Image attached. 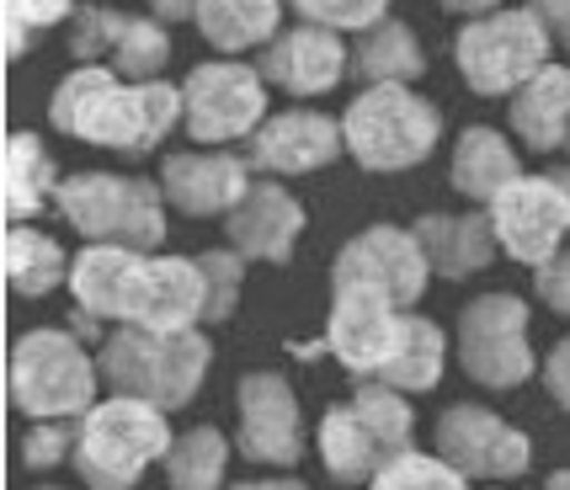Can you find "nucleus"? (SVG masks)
<instances>
[{
  "label": "nucleus",
  "instance_id": "21",
  "mask_svg": "<svg viewBox=\"0 0 570 490\" xmlns=\"http://www.w3.org/2000/svg\"><path fill=\"white\" fill-rule=\"evenodd\" d=\"M315 453H321L325 474H331L336 486H368L373 474L395 459V453L384 448V438L368 427V416L357 411V400L325 405L321 427H315Z\"/></svg>",
  "mask_w": 570,
  "mask_h": 490
},
{
  "label": "nucleus",
  "instance_id": "10",
  "mask_svg": "<svg viewBox=\"0 0 570 490\" xmlns=\"http://www.w3.org/2000/svg\"><path fill=\"white\" fill-rule=\"evenodd\" d=\"M485 214H491L501 256H512L518 267H544L570 245V197L554 182V171L544 176L522 171L518 182H507L485 203Z\"/></svg>",
  "mask_w": 570,
  "mask_h": 490
},
{
  "label": "nucleus",
  "instance_id": "12",
  "mask_svg": "<svg viewBox=\"0 0 570 490\" xmlns=\"http://www.w3.org/2000/svg\"><path fill=\"white\" fill-rule=\"evenodd\" d=\"M235 448L246 453V464L262 469H294L304 459L298 394L273 367H256L235 384Z\"/></svg>",
  "mask_w": 570,
  "mask_h": 490
},
{
  "label": "nucleus",
  "instance_id": "6",
  "mask_svg": "<svg viewBox=\"0 0 570 490\" xmlns=\"http://www.w3.org/2000/svg\"><path fill=\"white\" fill-rule=\"evenodd\" d=\"M53 208L65 214L80 241L97 245H134V251H160L166 241V187L149 176L118 171H75L59 182Z\"/></svg>",
  "mask_w": 570,
  "mask_h": 490
},
{
  "label": "nucleus",
  "instance_id": "36",
  "mask_svg": "<svg viewBox=\"0 0 570 490\" xmlns=\"http://www.w3.org/2000/svg\"><path fill=\"white\" fill-rule=\"evenodd\" d=\"M298 22H321L336 32H363L379 17H390V0H288Z\"/></svg>",
  "mask_w": 570,
  "mask_h": 490
},
{
  "label": "nucleus",
  "instance_id": "44",
  "mask_svg": "<svg viewBox=\"0 0 570 490\" xmlns=\"http://www.w3.org/2000/svg\"><path fill=\"white\" fill-rule=\"evenodd\" d=\"M443 11H453V17H485V11H497L501 0H438Z\"/></svg>",
  "mask_w": 570,
  "mask_h": 490
},
{
  "label": "nucleus",
  "instance_id": "45",
  "mask_svg": "<svg viewBox=\"0 0 570 490\" xmlns=\"http://www.w3.org/2000/svg\"><path fill=\"white\" fill-rule=\"evenodd\" d=\"M70 331H75V336H80V342H97L101 320L91 315V310H80V304H75V315H70Z\"/></svg>",
  "mask_w": 570,
  "mask_h": 490
},
{
  "label": "nucleus",
  "instance_id": "2",
  "mask_svg": "<svg viewBox=\"0 0 570 490\" xmlns=\"http://www.w3.org/2000/svg\"><path fill=\"white\" fill-rule=\"evenodd\" d=\"M171 411H160L155 400L112 390V400H97L80 416L75 438V474L91 490H134L145 480L149 464H166L171 453Z\"/></svg>",
  "mask_w": 570,
  "mask_h": 490
},
{
  "label": "nucleus",
  "instance_id": "11",
  "mask_svg": "<svg viewBox=\"0 0 570 490\" xmlns=\"http://www.w3.org/2000/svg\"><path fill=\"white\" fill-rule=\"evenodd\" d=\"M432 448L443 453L448 464L470 480H522L533 469V438L512 427L507 416L485 411V405H448L438 427H432Z\"/></svg>",
  "mask_w": 570,
  "mask_h": 490
},
{
  "label": "nucleus",
  "instance_id": "40",
  "mask_svg": "<svg viewBox=\"0 0 570 490\" xmlns=\"http://www.w3.org/2000/svg\"><path fill=\"white\" fill-rule=\"evenodd\" d=\"M544 390H549V400H554L560 411H570V336L549 346V357H544Z\"/></svg>",
  "mask_w": 570,
  "mask_h": 490
},
{
  "label": "nucleus",
  "instance_id": "28",
  "mask_svg": "<svg viewBox=\"0 0 570 490\" xmlns=\"http://www.w3.org/2000/svg\"><path fill=\"white\" fill-rule=\"evenodd\" d=\"M6 283H11V294L22 298H43L53 288H65L70 283L65 245L53 235H43V229H27V219L11 224L6 229Z\"/></svg>",
  "mask_w": 570,
  "mask_h": 490
},
{
  "label": "nucleus",
  "instance_id": "5",
  "mask_svg": "<svg viewBox=\"0 0 570 490\" xmlns=\"http://www.w3.org/2000/svg\"><path fill=\"white\" fill-rule=\"evenodd\" d=\"M101 363L86 352V342L75 331H27L22 342L11 346V363H6V390L11 405L32 421H80L97 405Z\"/></svg>",
  "mask_w": 570,
  "mask_h": 490
},
{
  "label": "nucleus",
  "instance_id": "16",
  "mask_svg": "<svg viewBox=\"0 0 570 490\" xmlns=\"http://www.w3.org/2000/svg\"><path fill=\"white\" fill-rule=\"evenodd\" d=\"M149 256L155 251H134V245H97L70 262V294L80 310H91L107 325H139L149 298Z\"/></svg>",
  "mask_w": 570,
  "mask_h": 490
},
{
  "label": "nucleus",
  "instance_id": "22",
  "mask_svg": "<svg viewBox=\"0 0 570 490\" xmlns=\"http://www.w3.org/2000/svg\"><path fill=\"white\" fill-rule=\"evenodd\" d=\"M139 325L149 331H193L208 325V283H203L198 256H149V298Z\"/></svg>",
  "mask_w": 570,
  "mask_h": 490
},
{
  "label": "nucleus",
  "instance_id": "24",
  "mask_svg": "<svg viewBox=\"0 0 570 490\" xmlns=\"http://www.w3.org/2000/svg\"><path fill=\"white\" fill-rule=\"evenodd\" d=\"M522 176V160L512 139L501 134V128H485V122H474L459 134V145H453V166H448V182H453V193H464L470 203H491V197L507 187V182H518Z\"/></svg>",
  "mask_w": 570,
  "mask_h": 490
},
{
  "label": "nucleus",
  "instance_id": "49",
  "mask_svg": "<svg viewBox=\"0 0 570 490\" xmlns=\"http://www.w3.org/2000/svg\"><path fill=\"white\" fill-rule=\"evenodd\" d=\"M38 490H65V486H38Z\"/></svg>",
  "mask_w": 570,
  "mask_h": 490
},
{
  "label": "nucleus",
  "instance_id": "13",
  "mask_svg": "<svg viewBox=\"0 0 570 490\" xmlns=\"http://www.w3.org/2000/svg\"><path fill=\"white\" fill-rule=\"evenodd\" d=\"M432 277L438 272L426 262L416 229H400V224H368V229H357L336 251V262H331V288L336 283H363V288L390 294L400 310H416Z\"/></svg>",
  "mask_w": 570,
  "mask_h": 490
},
{
  "label": "nucleus",
  "instance_id": "47",
  "mask_svg": "<svg viewBox=\"0 0 570 490\" xmlns=\"http://www.w3.org/2000/svg\"><path fill=\"white\" fill-rule=\"evenodd\" d=\"M544 490H570V464H566V469H554V474L544 480Z\"/></svg>",
  "mask_w": 570,
  "mask_h": 490
},
{
  "label": "nucleus",
  "instance_id": "29",
  "mask_svg": "<svg viewBox=\"0 0 570 490\" xmlns=\"http://www.w3.org/2000/svg\"><path fill=\"white\" fill-rule=\"evenodd\" d=\"M443 367H448V336L438 320L426 315H405V331H400L395 357L384 363V384H395L405 394H426L443 384Z\"/></svg>",
  "mask_w": 570,
  "mask_h": 490
},
{
  "label": "nucleus",
  "instance_id": "43",
  "mask_svg": "<svg viewBox=\"0 0 570 490\" xmlns=\"http://www.w3.org/2000/svg\"><path fill=\"white\" fill-rule=\"evenodd\" d=\"M224 490H309L294 474H267V480H240V486H224Z\"/></svg>",
  "mask_w": 570,
  "mask_h": 490
},
{
  "label": "nucleus",
  "instance_id": "30",
  "mask_svg": "<svg viewBox=\"0 0 570 490\" xmlns=\"http://www.w3.org/2000/svg\"><path fill=\"white\" fill-rule=\"evenodd\" d=\"M224 474H229V438L208 421L181 432L166 453V486L171 490H224Z\"/></svg>",
  "mask_w": 570,
  "mask_h": 490
},
{
  "label": "nucleus",
  "instance_id": "41",
  "mask_svg": "<svg viewBox=\"0 0 570 490\" xmlns=\"http://www.w3.org/2000/svg\"><path fill=\"white\" fill-rule=\"evenodd\" d=\"M528 11H539V22L549 27V38H554V49L570 53V0H522Z\"/></svg>",
  "mask_w": 570,
  "mask_h": 490
},
{
  "label": "nucleus",
  "instance_id": "26",
  "mask_svg": "<svg viewBox=\"0 0 570 490\" xmlns=\"http://www.w3.org/2000/svg\"><path fill=\"white\" fill-rule=\"evenodd\" d=\"M0 182H6V193H0L6 197V219L22 224V219H38V214L49 208L65 176L53 171L49 149H43L38 134H11L6 149H0Z\"/></svg>",
  "mask_w": 570,
  "mask_h": 490
},
{
  "label": "nucleus",
  "instance_id": "25",
  "mask_svg": "<svg viewBox=\"0 0 570 490\" xmlns=\"http://www.w3.org/2000/svg\"><path fill=\"white\" fill-rule=\"evenodd\" d=\"M352 75L363 86H416L426 75V49L422 38L395 17H379L373 27L357 32L352 43Z\"/></svg>",
  "mask_w": 570,
  "mask_h": 490
},
{
  "label": "nucleus",
  "instance_id": "18",
  "mask_svg": "<svg viewBox=\"0 0 570 490\" xmlns=\"http://www.w3.org/2000/svg\"><path fill=\"white\" fill-rule=\"evenodd\" d=\"M246 145V160L256 171L309 176L325 171L336 155H347V134H342V118H325L315 107H288V112H273Z\"/></svg>",
  "mask_w": 570,
  "mask_h": 490
},
{
  "label": "nucleus",
  "instance_id": "14",
  "mask_svg": "<svg viewBox=\"0 0 570 490\" xmlns=\"http://www.w3.org/2000/svg\"><path fill=\"white\" fill-rule=\"evenodd\" d=\"M405 315L390 294L363 288V283H336L331 288V325H325V352L347 367L352 379H379L395 357Z\"/></svg>",
  "mask_w": 570,
  "mask_h": 490
},
{
  "label": "nucleus",
  "instance_id": "15",
  "mask_svg": "<svg viewBox=\"0 0 570 490\" xmlns=\"http://www.w3.org/2000/svg\"><path fill=\"white\" fill-rule=\"evenodd\" d=\"M256 70L267 75L273 91H283V97H294V101L331 97V91L352 75V49L342 43L336 27L294 22V27H283L273 43L262 49Z\"/></svg>",
  "mask_w": 570,
  "mask_h": 490
},
{
  "label": "nucleus",
  "instance_id": "7",
  "mask_svg": "<svg viewBox=\"0 0 570 490\" xmlns=\"http://www.w3.org/2000/svg\"><path fill=\"white\" fill-rule=\"evenodd\" d=\"M554 38L528 6H497L453 32V65L474 97H518L549 65Z\"/></svg>",
  "mask_w": 570,
  "mask_h": 490
},
{
  "label": "nucleus",
  "instance_id": "32",
  "mask_svg": "<svg viewBox=\"0 0 570 490\" xmlns=\"http://www.w3.org/2000/svg\"><path fill=\"white\" fill-rule=\"evenodd\" d=\"M352 400H357V411L368 416V427L384 438L390 453H405V448H411V438H416V411H411L405 390L384 384V379H357Z\"/></svg>",
  "mask_w": 570,
  "mask_h": 490
},
{
  "label": "nucleus",
  "instance_id": "51",
  "mask_svg": "<svg viewBox=\"0 0 570 490\" xmlns=\"http://www.w3.org/2000/svg\"><path fill=\"white\" fill-rule=\"evenodd\" d=\"M566 149H570V145H566Z\"/></svg>",
  "mask_w": 570,
  "mask_h": 490
},
{
  "label": "nucleus",
  "instance_id": "35",
  "mask_svg": "<svg viewBox=\"0 0 570 490\" xmlns=\"http://www.w3.org/2000/svg\"><path fill=\"white\" fill-rule=\"evenodd\" d=\"M118 27H124V11H112V6H75L70 59H80V65H107V53L118 43Z\"/></svg>",
  "mask_w": 570,
  "mask_h": 490
},
{
  "label": "nucleus",
  "instance_id": "46",
  "mask_svg": "<svg viewBox=\"0 0 570 490\" xmlns=\"http://www.w3.org/2000/svg\"><path fill=\"white\" fill-rule=\"evenodd\" d=\"M27 38H32L27 27H11V22H6V59H22V53H27Z\"/></svg>",
  "mask_w": 570,
  "mask_h": 490
},
{
  "label": "nucleus",
  "instance_id": "17",
  "mask_svg": "<svg viewBox=\"0 0 570 490\" xmlns=\"http://www.w3.org/2000/svg\"><path fill=\"white\" fill-rule=\"evenodd\" d=\"M250 160L229 155L219 145H198V149H176L160 160V187H166V203L187 219H224L240 197L256 187L250 182Z\"/></svg>",
  "mask_w": 570,
  "mask_h": 490
},
{
  "label": "nucleus",
  "instance_id": "4",
  "mask_svg": "<svg viewBox=\"0 0 570 490\" xmlns=\"http://www.w3.org/2000/svg\"><path fill=\"white\" fill-rule=\"evenodd\" d=\"M347 155L368 176H395L432 160L443 145V112L416 86H363L342 112Z\"/></svg>",
  "mask_w": 570,
  "mask_h": 490
},
{
  "label": "nucleus",
  "instance_id": "27",
  "mask_svg": "<svg viewBox=\"0 0 570 490\" xmlns=\"http://www.w3.org/2000/svg\"><path fill=\"white\" fill-rule=\"evenodd\" d=\"M193 27L203 32V43L219 53L267 49L283 32V0H198Z\"/></svg>",
  "mask_w": 570,
  "mask_h": 490
},
{
  "label": "nucleus",
  "instance_id": "33",
  "mask_svg": "<svg viewBox=\"0 0 570 490\" xmlns=\"http://www.w3.org/2000/svg\"><path fill=\"white\" fill-rule=\"evenodd\" d=\"M368 490H470V474H459L438 448H432V453L405 448V453H395L390 464L373 474Z\"/></svg>",
  "mask_w": 570,
  "mask_h": 490
},
{
  "label": "nucleus",
  "instance_id": "39",
  "mask_svg": "<svg viewBox=\"0 0 570 490\" xmlns=\"http://www.w3.org/2000/svg\"><path fill=\"white\" fill-rule=\"evenodd\" d=\"M75 0H6V22L27 27V32H49V27L70 22Z\"/></svg>",
  "mask_w": 570,
  "mask_h": 490
},
{
  "label": "nucleus",
  "instance_id": "38",
  "mask_svg": "<svg viewBox=\"0 0 570 490\" xmlns=\"http://www.w3.org/2000/svg\"><path fill=\"white\" fill-rule=\"evenodd\" d=\"M533 294L544 298L549 315L570 320V245L554 256V262H544V267H533Z\"/></svg>",
  "mask_w": 570,
  "mask_h": 490
},
{
  "label": "nucleus",
  "instance_id": "50",
  "mask_svg": "<svg viewBox=\"0 0 570 490\" xmlns=\"http://www.w3.org/2000/svg\"><path fill=\"white\" fill-rule=\"evenodd\" d=\"M491 490H507V486H491Z\"/></svg>",
  "mask_w": 570,
  "mask_h": 490
},
{
  "label": "nucleus",
  "instance_id": "34",
  "mask_svg": "<svg viewBox=\"0 0 570 490\" xmlns=\"http://www.w3.org/2000/svg\"><path fill=\"white\" fill-rule=\"evenodd\" d=\"M198 267L208 283V325H224L240 304V288H246V256L235 245H219V251H203Z\"/></svg>",
  "mask_w": 570,
  "mask_h": 490
},
{
  "label": "nucleus",
  "instance_id": "1",
  "mask_svg": "<svg viewBox=\"0 0 570 490\" xmlns=\"http://www.w3.org/2000/svg\"><path fill=\"white\" fill-rule=\"evenodd\" d=\"M181 86L160 80H124L112 65H75L49 97V122L91 149L149 155L181 128Z\"/></svg>",
  "mask_w": 570,
  "mask_h": 490
},
{
  "label": "nucleus",
  "instance_id": "20",
  "mask_svg": "<svg viewBox=\"0 0 570 490\" xmlns=\"http://www.w3.org/2000/svg\"><path fill=\"white\" fill-rule=\"evenodd\" d=\"M411 229H416L432 272L448 277V283H464L474 272H485L501 251L485 208H470V214H422Z\"/></svg>",
  "mask_w": 570,
  "mask_h": 490
},
{
  "label": "nucleus",
  "instance_id": "9",
  "mask_svg": "<svg viewBox=\"0 0 570 490\" xmlns=\"http://www.w3.org/2000/svg\"><path fill=\"white\" fill-rule=\"evenodd\" d=\"M528 298L480 294L459 310V367L480 390H518L539 373L533 342H528Z\"/></svg>",
  "mask_w": 570,
  "mask_h": 490
},
{
  "label": "nucleus",
  "instance_id": "48",
  "mask_svg": "<svg viewBox=\"0 0 570 490\" xmlns=\"http://www.w3.org/2000/svg\"><path fill=\"white\" fill-rule=\"evenodd\" d=\"M554 182H560V187H566V197H570V166H560V171H554Z\"/></svg>",
  "mask_w": 570,
  "mask_h": 490
},
{
  "label": "nucleus",
  "instance_id": "37",
  "mask_svg": "<svg viewBox=\"0 0 570 490\" xmlns=\"http://www.w3.org/2000/svg\"><path fill=\"white\" fill-rule=\"evenodd\" d=\"M75 438H80V421H32V432L22 438V464L27 469H53L75 459Z\"/></svg>",
  "mask_w": 570,
  "mask_h": 490
},
{
  "label": "nucleus",
  "instance_id": "31",
  "mask_svg": "<svg viewBox=\"0 0 570 490\" xmlns=\"http://www.w3.org/2000/svg\"><path fill=\"white\" fill-rule=\"evenodd\" d=\"M166 59H171V32L166 22L149 11V17H134L124 11V27H118V43L107 53V65L124 75V80H160L166 75Z\"/></svg>",
  "mask_w": 570,
  "mask_h": 490
},
{
  "label": "nucleus",
  "instance_id": "19",
  "mask_svg": "<svg viewBox=\"0 0 570 490\" xmlns=\"http://www.w3.org/2000/svg\"><path fill=\"white\" fill-rule=\"evenodd\" d=\"M304 203H298L283 176L277 182H256L229 214H224V241L235 245L246 262H273V267H288L298 251V235H304Z\"/></svg>",
  "mask_w": 570,
  "mask_h": 490
},
{
  "label": "nucleus",
  "instance_id": "3",
  "mask_svg": "<svg viewBox=\"0 0 570 490\" xmlns=\"http://www.w3.org/2000/svg\"><path fill=\"white\" fill-rule=\"evenodd\" d=\"M97 363L112 390L155 400L160 411H181V405L198 400L203 379H208V363H214V346L203 336V325H193V331L118 325L97 346Z\"/></svg>",
  "mask_w": 570,
  "mask_h": 490
},
{
  "label": "nucleus",
  "instance_id": "42",
  "mask_svg": "<svg viewBox=\"0 0 570 490\" xmlns=\"http://www.w3.org/2000/svg\"><path fill=\"white\" fill-rule=\"evenodd\" d=\"M149 11L160 22H193L198 17V0H149Z\"/></svg>",
  "mask_w": 570,
  "mask_h": 490
},
{
  "label": "nucleus",
  "instance_id": "23",
  "mask_svg": "<svg viewBox=\"0 0 570 490\" xmlns=\"http://www.w3.org/2000/svg\"><path fill=\"white\" fill-rule=\"evenodd\" d=\"M507 101H512L507 107L512 134L528 149L554 155V149L570 145V65H544L518 97H507Z\"/></svg>",
  "mask_w": 570,
  "mask_h": 490
},
{
  "label": "nucleus",
  "instance_id": "8",
  "mask_svg": "<svg viewBox=\"0 0 570 490\" xmlns=\"http://www.w3.org/2000/svg\"><path fill=\"white\" fill-rule=\"evenodd\" d=\"M267 75L229 59H203L181 80V128L193 145H240L267 122Z\"/></svg>",
  "mask_w": 570,
  "mask_h": 490
}]
</instances>
